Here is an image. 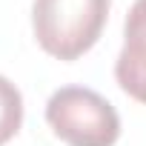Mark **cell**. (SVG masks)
Returning <instances> with one entry per match:
<instances>
[{
	"instance_id": "5",
	"label": "cell",
	"mask_w": 146,
	"mask_h": 146,
	"mask_svg": "<svg viewBox=\"0 0 146 146\" xmlns=\"http://www.w3.org/2000/svg\"><path fill=\"white\" fill-rule=\"evenodd\" d=\"M115 78H117L120 89L129 98L146 103V60H132V57L117 54V60H115Z\"/></svg>"
},
{
	"instance_id": "2",
	"label": "cell",
	"mask_w": 146,
	"mask_h": 146,
	"mask_svg": "<svg viewBox=\"0 0 146 146\" xmlns=\"http://www.w3.org/2000/svg\"><path fill=\"white\" fill-rule=\"evenodd\" d=\"M52 132L69 146H112L120 135L115 106L86 86H63L46 103Z\"/></svg>"
},
{
	"instance_id": "4",
	"label": "cell",
	"mask_w": 146,
	"mask_h": 146,
	"mask_svg": "<svg viewBox=\"0 0 146 146\" xmlns=\"http://www.w3.org/2000/svg\"><path fill=\"white\" fill-rule=\"evenodd\" d=\"M123 37L126 43L120 54L132 60H146V0H135V6L129 9L123 23Z\"/></svg>"
},
{
	"instance_id": "1",
	"label": "cell",
	"mask_w": 146,
	"mask_h": 146,
	"mask_svg": "<svg viewBox=\"0 0 146 146\" xmlns=\"http://www.w3.org/2000/svg\"><path fill=\"white\" fill-rule=\"evenodd\" d=\"M109 17V0H35V37L57 60H78L89 52Z\"/></svg>"
},
{
	"instance_id": "3",
	"label": "cell",
	"mask_w": 146,
	"mask_h": 146,
	"mask_svg": "<svg viewBox=\"0 0 146 146\" xmlns=\"http://www.w3.org/2000/svg\"><path fill=\"white\" fill-rule=\"evenodd\" d=\"M23 123V95L20 89L0 75V146L9 143Z\"/></svg>"
}]
</instances>
